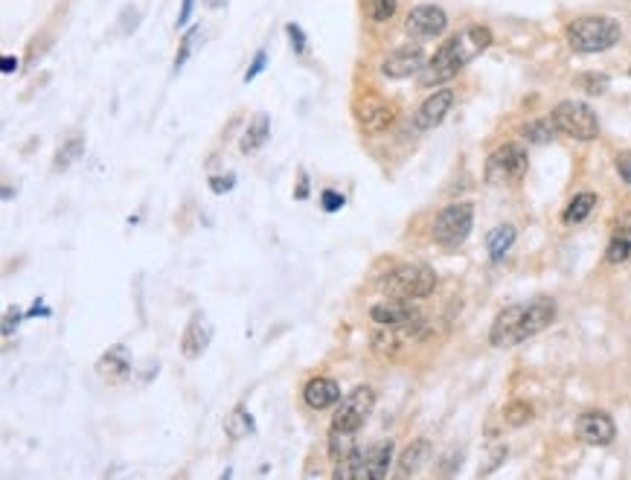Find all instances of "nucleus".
Segmentation results:
<instances>
[{
	"mask_svg": "<svg viewBox=\"0 0 631 480\" xmlns=\"http://www.w3.org/2000/svg\"><path fill=\"white\" fill-rule=\"evenodd\" d=\"M395 6H399V0H367V12H369V18H373L376 23L390 21Z\"/></svg>",
	"mask_w": 631,
	"mask_h": 480,
	"instance_id": "nucleus-29",
	"label": "nucleus"
},
{
	"mask_svg": "<svg viewBox=\"0 0 631 480\" xmlns=\"http://www.w3.org/2000/svg\"><path fill=\"white\" fill-rule=\"evenodd\" d=\"M225 431L230 434V440H242V437H247V434H253V420H251V413H247L244 404H239V408L227 416V420H225Z\"/></svg>",
	"mask_w": 631,
	"mask_h": 480,
	"instance_id": "nucleus-25",
	"label": "nucleus"
},
{
	"mask_svg": "<svg viewBox=\"0 0 631 480\" xmlns=\"http://www.w3.org/2000/svg\"><path fill=\"white\" fill-rule=\"evenodd\" d=\"M454 105V91L451 88H442L437 91L434 96H428V100L419 105V111L413 114V129L416 131H431L437 129L440 122L445 120V114L451 111Z\"/></svg>",
	"mask_w": 631,
	"mask_h": 480,
	"instance_id": "nucleus-14",
	"label": "nucleus"
},
{
	"mask_svg": "<svg viewBox=\"0 0 631 480\" xmlns=\"http://www.w3.org/2000/svg\"><path fill=\"white\" fill-rule=\"evenodd\" d=\"M576 84L597 96V93H605V88H609V76H605V73H582V76L576 79Z\"/></svg>",
	"mask_w": 631,
	"mask_h": 480,
	"instance_id": "nucleus-30",
	"label": "nucleus"
},
{
	"mask_svg": "<svg viewBox=\"0 0 631 480\" xmlns=\"http://www.w3.org/2000/svg\"><path fill=\"white\" fill-rule=\"evenodd\" d=\"M631 256V213L620 216L614 225V233H611V242H609V251H605V260L609 262H626Z\"/></svg>",
	"mask_w": 631,
	"mask_h": 480,
	"instance_id": "nucleus-19",
	"label": "nucleus"
},
{
	"mask_svg": "<svg viewBox=\"0 0 631 480\" xmlns=\"http://www.w3.org/2000/svg\"><path fill=\"white\" fill-rule=\"evenodd\" d=\"M593 207H597V195L593 192H579L571 199V204H567V210H564V225H579V221H585L591 213H593Z\"/></svg>",
	"mask_w": 631,
	"mask_h": 480,
	"instance_id": "nucleus-23",
	"label": "nucleus"
},
{
	"mask_svg": "<svg viewBox=\"0 0 631 480\" xmlns=\"http://www.w3.org/2000/svg\"><path fill=\"white\" fill-rule=\"evenodd\" d=\"M381 289H385L390 298L399 300H422L428 294H434L437 289V274L428 265H395L387 271V277L381 280Z\"/></svg>",
	"mask_w": 631,
	"mask_h": 480,
	"instance_id": "nucleus-5",
	"label": "nucleus"
},
{
	"mask_svg": "<svg viewBox=\"0 0 631 480\" xmlns=\"http://www.w3.org/2000/svg\"><path fill=\"white\" fill-rule=\"evenodd\" d=\"M303 399L312 411H326V408H332V404L341 402V387H338L335 378L317 376L303 387Z\"/></svg>",
	"mask_w": 631,
	"mask_h": 480,
	"instance_id": "nucleus-15",
	"label": "nucleus"
},
{
	"mask_svg": "<svg viewBox=\"0 0 631 480\" xmlns=\"http://www.w3.org/2000/svg\"><path fill=\"white\" fill-rule=\"evenodd\" d=\"M555 122H553V117L550 120H533V122H527L524 126V138L529 140V143H550L553 138H555Z\"/></svg>",
	"mask_w": 631,
	"mask_h": 480,
	"instance_id": "nucleus-27",
	"label": "nucleus"
},
{
	"mask_svg": "<svg viewBox=\"0 0 631 480\" xmlns=\"http://www.w3.org/2000/svg\"><path fill=\"white\" fill-rule=\"evenodd\" d=\"M207 4H209V6H225L227 0H207Z\"/></svg>",
	"mask_w": 631,
	"mask_h": 480,
	"instance_id": "nucleus-40",
	"label": "nucleus"
},
{
	"mask_svg": "<svg viewBox=\"0 0 631 480\" xmlns=\"http://www.w3.org/2000/svg\"><path fill=\"white\" fill-rule=\"evenodd\" d=\"M431 458V442L428 440H416L404 449L402 460H399V472L402 475H416L425 466V460Z\"/></svg>",
	"mask_w": 631,
	"mask_h": 480,
	"instance_id": "nucleus-22",
	"label": "nucleus"
},
{
	"mask_svg": "<svg viewBox=\"0 0 631 480\" xmlns=\"http://www.w3.org/2000/svg\"><path fill=\"white\" fill-rule=\"evenodd\" d=\"M369 317H373L378 326H387V329H407L419 324V312L411 306V300H399V298L376 303L373 309H369Z\"/></svg>",
	"mask_w": 631,
	"mask_h": 480,
	"instance_id": "nucleus-12",
	"label": "nucleus"
},
{
	"mask_svg": "<svg viewBox=\"0 0 631 480\" xmlns=\"http://www.w3.org/2000/svg\"><path fill=\"white\" fill-rule=\"evenodd\" d=\"M192 15V0H183V6H181V15H178V27H183V23L190 21Z\"/></svg>",
	"mask_w": 631,
	"mask_h": 480,
	"instance_id": "nucleus-37",
	"label": "nucleus"
},
{
	"mask_svg": "<svg viewBox=\"0 0 631 480\" xmlns=\"http://www.w3.org/2000/svg\"><path fill=\"white\" fill-rule=\"evenodd\" d=\"M445 27H449V15H445L440 6H431V4L411 9V15H407V21H404L407 35H411V39H419V41L437 39V35L445 32Z\"/></svg>",
	"mask_w": 631,
	"mask_h": 480,
	"instance_id": "nucleus-10",
	"label": "nucleus"
},
{
	"mask_svg": "<svg viewBox=\"0 0 631 480\" xmlns=\"http://www.w3.org/2000/svg\"><path fill=\"white\" fill-rule=\"evenodd\" d=\"M286 32H289V39H291L294 53H303V50H306V35H303V30L297 27V23H289Z\"/></svg>",
	"mask_w": 631,
	"mask_h": 480,
	"instance_id": "nucleus-34",
	"label": "nucleus"
},
{
	"mask_svg": "<svg viewBox=\"0 0 631 480\" xmlns=\"http://www.w3.org/2000/svg\"><path fill=\"white\" fill-rule=\"evenodd\" d=\"M555 129L573 140H597L600 138V120L593 114V108L585 102L567 100L553 108Z\"/></svg>",
	"mask_w": 631,
	"mask_h": 480,
	"instance_id": "nucleus-8",
	"label": "nucleus"
},
{
	"mask_svg": "<svg viewBox=\"0 0 631 480\" xmlns=\"http://www.w3.org/2000/svg\"><path fill=\"white\" fill-rule=\"evenodd\" d=\"M0 70H4V73H12V70H18V58H12V56H4V58H0Z\"/></svg>",
	"mask_w": 631,
	"mask_h": 480,
	"instance_id": "nucleus-38",
	"label": "nucleus"
},
{
	"mask_svg": "<svg viewBox=\"0 0 631 480\" xmlns=\"http://www.w3.org/2000/svg\"><path fill=\"white\" fill-rule=\"evenodd\" d=\"M268 138H271V120H268V114H256L251 126H247L239 146H242L244 155H253L268 143Z\"/></svg>",
	"mask_w": 631,
	"mask_h": 480,
	"instance_id": "nucleus-20",
	"label": "nucleus"
},
{
	"mask_svg": "<svg viewBox=\"0 0 631 480\" xmlns=\"http://www.w3.org/2000/svg\"><path fill=\"white\" fill-rule=\"evenodd\" d=\"M576 434L582 442H588V446H611L614 437H617V425H614V420L609 413L588 411V413L579 416Z\"/></svg>",
	"mask_w": 631,
	"mask_h": 480,
	"instance_id": "nucleus-13",
	"label": "nucleus"
},
{
	"mask_svg": "<svg viewBox=\"0 0 631 480\" xmlns=\"http://www.w3.org/2000/svg\"><path fill=\"white\" fill-rule=\"evenodd\" d=\"M297 199H300V201L308 199V178H306V175L300 178V190H297Z\"/></svg>",
	"mask_w": 631,
	"mask_h": 480,
	"instance_id": "nucleus-39",
	"label": "nucleus"
},
{
	"mask_svg": "<svg viewBox=\"0 0 631 480\" xmlns=\"http://www.w3.org/2000/svg\"><path fill=\"white\" fill-rule=\"evenodd\" d=\"M515 227L512 225H501V227H494L489 236H486V248H489V256L494 262H501L506 253H510V248L515 244Z\"/></svg>",
	"mask_w": 631,
	"mask_h": 480,
	"instance_id": "nucleus-21",
	"label": "nucleus"
},
{
	"mask_svg": "<svg viewBox=\"0 0 631 480\" xmlns=\"http://www.w3.org/2000/svg\"><path fill=\"white\" fill-rule=\"evenodd\" d=\"M503 420L510 422L512 428L527 425L529 420H533V404H527V402H510V404H506V411H503Z\"/></svg>",
	"mask_w": 631,
	"mask_h": 480,
	"instance_id": "nucleus-28",
	"label": "nucleus"
},
{
	"mask_svg": "<svg viewBox=\"0 0 631 480\" xmlns=\"http://www.w3.org/2000/svg\"><path fill=\"white\" fill-rule=\"evenodd\" d=\"M233 187H236V175H233V172H227V175H216V178H209V190H213L216 195L230 192Z\"/></svg>",
	"mask_w": 631,
	"mask_h": 480,
	"instance_id": "nucleus-33",
	"label": "nucleus"
},
{
	"mask_svg": "<svg viewBox=\"0 0 631 480\" xmlns=\"http://www.w3.org/2000/svg\"><path fill=\"white\" fill-rule=\"evenodd\" d=\"M84 155V138L82 134H73V138L67 143H61L58 146V152H56V160H53V169L61 172V169H70L76 160Z\"/></svg>",
	"mask_w": 631,
	"mask_h": 480,
	"instance_id": "nucleus-24",
	"label": "nucleus"
},
{
	"mask_svg": "<svg viewBox=\"0 0 631 480\" xmlns=\"http://www.w3.org/2000/svg\"><path fill=\"white\" fill-rule=\"evenodd\" d=\"M489 44H492V32L486 27H466L463 32L451 35V39L425 61L422 73H419V84H422V88H434V84L454 79L457 73L472 58L484 53Z\"/></svg>",
	"mask_w": 631,
	"mask_h": 480,
	"instance_id": "nucleus-1",
	"label": "nucleus"
},
{
	"mask_svg": "<svg viewBox=\"0 0 631 480\" xmlns=\"http://www.w3.org/2000/svg\"><path fill=\"white\" fill-rule=\"evenodd\" d=\"M355 431H338V428H332V437H329V454H332V460H343V458H350V454L355 451Z\"/></svg>",
	"mask_w": 631,
	"mask_h": 480,
	"instance_id": "nucleus-26",
	"label": "nucleus"
},
{
	"mask_svg": "<svg viewBox=\"0 0 631 480\" xmlns=\"http://www.w3.org/2000/svg\"><path fill=\"white\" fill-rule=\"evenodd\" d=\"M265 61H268V53H265V50H259V53L253 56V65H251V70L244 73V82H253V79L259 76V73L265 70Z\"/></svg>",
	"mask_w": 631,
	"mask_h": 480,
	"instance_id": "nucleus-35",
	"label": "nucleus"
},
{
	"mask_svg": "<svg viewBox=\"0 0 631 480\" xmlns=\"http://www.w3.org/2000/svg\"><path fill=\"white\" fill-rule=\"evenodd\" d=\"M475 227V207L468 201L449 204L445 210L434 218V242L442 248H460L468 239V233Z\"/></svg>",
	"mask_w": 631,
	"mask_h": 480,
	"instance_id": "nucleus-7",
	"label": "nucleus"
},
{
	"mask_svg": "<svg viewBox=\"0 0 631 480\" xmlns=\"http://www.w3.org/2000/svg\"><path fill=\"white\" fill-rule=\"evenodd\" d=\"M376 408V393L373 387H355L350 396H343L338 402L335 413H332V428L338 431H361L364 422L369 420V413Z\"/></svg>",
	"mask_w": 631,
	"mask_h": 480,
	"instance_id": "nucleus-9",
	"label": "nucleus"
},
{
	"mask_svg": "<svg viewBox=\"0 0 631 480\" xmlns=\"http://www.w3.org/2000/svg\"><path fill=\"white\" fill-rule=\"evenodd\" d=\"M555 320V303L550 298H536L529 303H515L494 317L489 341L494 347H518L527 338L538 335Z\"/></svg>",
	"mask_w": 631,
	"mask_h": 480,
	"instance_id": "nucleus-2",
	"label": "nucleus"
},
{
	"mask_svg": "<svg viewBox=\"0 0 631 480\" xmlns=\"http://www.w3.org/2000/svg\"><path fill=\"white\" fill-rule=\"evenodd\" d=\"M343 204H346V199L341 192H335V190H326L324 195H320V207H324L326 213H338V210H343Z\"/></svg>",
	"mask_w": 631,
	"mask_h": 480,
	"instance_id": "nucleus-32",
	"label": "nucleus"
},
{
	"mask_svg": "<svg viewBox=\"0 0 631 480\" xmlns=\"http://www.w3.org/2000/svg\"><path fill=\"white\" fill-rule=\"evenodd\" d=\"M213 338V329L204 320V315H192V320L183 329V338H181V352L187 355V359H201L207 352V343Z\"/></svg>",
	"mask_w": 631,
	"mask_h": 480,
	"instance_id": "nucleus-16",
	"label": "nucleus"
},
{
	"mask_svg": "<svg viewBox=\"0 0 631 480\" xmlns=\"http://www.w3.org/2000/svg\"><path fill=\"white\" fill-rule=\"evenodd\" d=\"M393 117H395L393 105L385 102V100H376V96H369V100H364L361 105H358V120H361V126L367 131H373V134L385 131L393 122Z\"/></svg>",
	"mask_w": 631,
	"mask_h": 480,
	"instance_id": "nucleus-17",
	"label": "nucleus"
},
{
	"mask_svg": "<svg viewBox=\"0 0 631 480\" xmlns=\"http://www.w3.org/2000/svg\"><path fill=\"white\" fill-rule=\"evenodd\" d=\"M529 157L521 143H503L498 146L486 160V183L492 187H506V183H518L527 175Z\"/></svg>",
	"mask_w": 631,
	"mask_h": 480,
	"instance_id": "nucleus-6",
	"label": "nucleus"
},
{
	"mask_svg": "<svg viewBox=\"0 0 631 480\" xmlns=\"http://www.w3.org/2000/svg\"><path fill=\"white\" fill-rule=\"evenodd\" d=\"M96 373L102 376L105 381H111V385H120L122 378H129L131 376V361H129L126 350H122V347L108 350L102 359H99Z\"/></svg>",
	"mask_w": 631,
	"mask_h": 480,
	"instance_id": "nucleus-18",
	"label": "nucleus"
},
{
	"mask_svg": "<svg viewBox=\"0 0 631 480\" xmlns=\"http://www.w3.org/2000/svg\"><path fill=\"white\" fill-rule=\"evenodd\" d=\"M564 35L576 53H602L620 41V23L609 15H582L567 23Z\"/></svg>",
	"mask_w": 631,
	"mask_h": 480,
	"instance_id": "nucleus-3",
	"label": "nucleus"
},
{
	"mask_svg": "<svg viewBox=\"0 0 631 480\" xmlns=\"http://www.w3.org/2000/svg\"><path fill=\"white\" fill-rule=\"evenodd\" d=\"M617 172L626 183H631V152H620L617 155Z\"/></svg>",
	"mask_w": 631,
	"mask_h": 480,
	"instance_id": "nucleus-36",
	"label": "nucleus"
},
{
	"mask_svg": "<svg viewBox=\"0 0 631 480\" xmlns=\"http://www.w3.org/2000/svg\"><path fill=\"white\" fill-rule=\"evenodd\" d=\"M425 67V50L419 44H404L399 50H393L385 65H381V73H385L387 79H407V76H416V73H422Z\"/></svg>",
	"mask_w": 631,
	"mask_h": 480,
	"instance_id": "nucleus-11",
	"label": "nucleus"
},
{
	"mask_svg": "<svg viewBox=\"0 0 631 480\" xmlns=\"http://www.w3.org/2000/svg\"><path fill=\"white\" fill-rule=\"evenodd\" d=\"M198 35H201V30H198V27H192L187 35H183V41H181V50H178V56H175V70H181L183 65H187V58H190L192 47H195V41H198Z\"/></svg>",
	"mask_w": 631,
	"mask_h": 480,
	"instance_id": "nucleus-31",
	"label": "nucleus"
},
{
	"mask_svg": "<svg viewBox=\"0 0 631 480\" xmlns=\"http://www.w3.org/2000/svg\"><path fill=\"white\" fill-rule=\"evenodd\" d=\"M393 442H376L369 449H355L350 458L338 460L335 480H381L390 472Z\"/></svg>",
	"mask_w": 631,
	"mask_h": 480,
	"instance_id": "nucleus-4",
	"label": "nucleus"
}]
</instances>
